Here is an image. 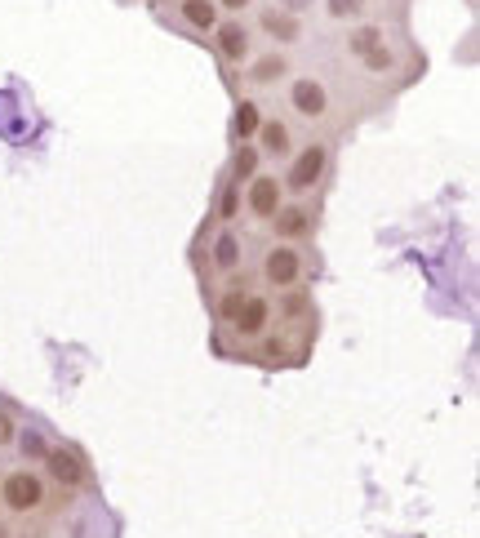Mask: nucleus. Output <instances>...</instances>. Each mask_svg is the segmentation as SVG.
Returning a JSON list of instances; mask_svg holds the SVG:
<instances>
[{
  "label": "nucleus",
  "instance_id": "f257e3e1",
  "mask_svg": "<svg viewBox=\"0 0 480 538\" xmlns=\"http://www.w3.org/2000/svg\"><path fill=\"white\" fill-rule=\"evenodd\" d=\"M0 498H5L14 512H32V507H41L45 489H41V481H36L32 472H9L5 485H0Z\"/></svg>",
  "mask_w": 480,
  "mask_h": 538
},
{
  "label": "nucleus",
  "instance_id": "f03ea898",
  "mask_svg": "<svg viewBox=\"0 0 480 538\" xmlns=\"http://www.w3.org/2000/svg\"><path fill=\"white\" fill-rule=\"evenodd\" d=\"M245 201H249V214L259 218H271L276 210H280V178H254L249 183V192H245Z\"/></svg>",
  "mask_w": 480,
  "mask_h": 538
},
{
  "label": "nucleus",
  "instance_id": "7ed1b4c3",
  "mask_svg": "<svg viewBox=\"0 0 480 538\" xmlns=\"http://www.w3.org/2000/svg\"><path fill=\"white\" fill-rule=\"evenodd\" d=\"M320 174H325V147H307V152L294 161V169H289V187H294V192H307V187H316Z\"/></svg>",
  "mask_w": 480,
  "mask_h": 538
},
{
  "label": "nucleus",
  "instance_id": "20e7f679",
  "mask_svg": "<svg viewBox=\"0 0 480 538\" xmlns=\"http://www.w3.org/2000/svg\"><path fill=\"white\" fill-rule=\"evenodd\" d=\"M263 271H267V280H271V285H294V280H298V254L276 245V250L267 254Z\"/></svg>",
  "mask_w": 480,
  "mask_h": 538
},
{
  "label": "nucleus",
  "instance_id": "39448f33",
  "mask_svg": "<svg viewBox=\"0 0 480 538\" xmlns=\"http://www.w3.org/2000/svg\"><path fill=\"white\" fill-rule=\"evenodd\" d=\"M267 316H271V307H267L263 298H254V294H249V298H245V307L236 312V321H231V325H236L245 338H254V334H263V329H267Z\"/></svg>",
  "mask_w": 480,
  "mask_h": 538
},
{
  "label": "nucleus",
  "instance_id": "423d86ee",
  "mask_svg": "<svg viewBox=\"0 0 480 538\" xmlns=\"http://www.w3.org/2000/svg\"><path fill=\"white\" fill-rule=\"evenodd\" d=\"M289 103L298 116H320L325 111V90H320L316 80H298L294 90H289Z\"/></svg>",
  "mask_w": 480,
  "mask_h": 538
},
{
  "label": "nucleus",
  "instance_id": "0eeeda50",
  "mask_svg": "<svg viewBox=\"0 0 480 538\" xmlns=\"http://www.w3.org/2000/svg\"><path fill=\"white\" fill-rule=\"evenodd\" d=\"M276 231L285 236V241H298V236H307L312 231V214L303 210V205H289V210H276Z\"/></svg>",
  "mask_w": 480,
  "mask_h": 538
},
{
  "label": "nucleus",
  "instance_id": "6e6552de",
  "mask_svg": "<svg viewBox=\"0 0 480 538\" xmlns=\"http://www.w3.org/2000/svg\"><path fill=\"white\" fill-rule=\"evenodd\" d=\"M45 463H50V472L62 485H80V481H85V467H80V458H76L71 449H50V454H45Z\"/></svg>",
  "mask_w": 480,
  "mask_h": 538
},
{
  "label": "nucleus",
  "instance_id": "1a4fd4ad",
  "mask_svg": "<svg viewBox=\"0 0 480 538\" xmlns=\"http://www.w3.org/2000/svg\"><path fill=\"white\" fill-rule=\"evenodd\" d=\"M218 50H222V58L240 62V58L249 54V32H245L240 23H222V27H218Z\"/></svg>",
  "mask_w": 480,
  "mask_h": 538
},
{
  "label": "nucleus",
  "instance_id": "9d476101",
  "mask_svg": "<svg viewBox=\"0 0 480 538\" xmlns=\"http://www.w3.org/2000/svg\"><path fill=\"white\" fill-rule=\"evenodd\" d=\"M183 18H187L196 32H213V27H218V9H213V0H183Z\"/></svg>",
  "mask_w": 480,
  "mask_h": 538
},
{
  "label": "nucleus",
  "instance_id": "9b49d317",
  "mask_svg": "<svg viewBox=\"0 0 480 538\" xmlns=\"http://www.w3.org/2000/svg\"><path fill=\"white\" fill-rule=\"evenodd\" d=\"M263 27L276 36V41H298V36H303L298 18H294V14H285V9H271V14H263Z\"/></svg>",
  "mask_w": 480,
  "mask_h": 538
},
{
  "label": "nucleus",
  "instance_id": "f8f14e48",
  "mask_svg": "<svg viewBox=\"0 0 480 538\" xmlns=\"http://www.w3.org/2000/svg\"><path fill=\"white\" fill-rule=\"evenodd\" d=\"M259 138H263L267 152H276V156L289 152V129H285L280 120H263V125H259Z\"/></svg>",
  "mask_w": 480,
  "mask_h": 538
},
{
  "label": "nucleus",
  "instance_id": "ddd939ff",
  "mask_svg": "<svg viewBox=\"0 0 480 538\" xmlns=\"http://www.w3.org/2000/svg\"><path fill=\"white\" fill-rule=\"evenodd\" d=\"M259 125H263V116H259V103H236V134L240 138H254L259 134Z\"/></svg>",
  "mask_w": 480,
  "mask_h": 538
},
{
  "label": "nucleus",
  "instance_id": "4468645a",
  "mask_svg": "<svg viewBox=\"0 0 480 538\" xmlns=\"http://www.w3.org/2000/svg\"><path fill=\"white\" fill-rule=\"evenodd\" d=\"M213 263H218V268H236V263H240V241H236V236H218V245H213Z\"/></svg>",
  "mask_w": 480,
  "mask_h": 538
},
{
  "label": "nucleus",
  "instance_id": "2eb2a0df",
  "mask_svg": "<svg viewBox=\"0 0 480 538\" xmlns=\"http://www.w3.org/2000/svg\"><path fill=\"white\" fill-rule=\"evenodd\" d=\"M285 71H289V62H285L280 54H271V58H263V62H259L249 76H254L259 85H271V80H276V76H285Z\"/></svg>",
  "mask_w": 480,
  "mask_h": 538
},
{
  "label": "nucleus",
  "instance_id": "dca6fc26",
  "mask_svg": "<svg viewBox=\"0 0 480 538\" xmlns=\"http://www.w3.org/2000/svg\"><path fill=\"white\" fill-rule=\"evenodd\" d=\"M347 45H352V54H370L373 45H382V32L378 27H361V32L347 36Z\"/></svg>",
  "mask_w": 480,
  "mask_h": 538
},
{
  "label": "nucleus",
  "instance_id": "f3484780",
  "mask_svg": "<svg viewBox=\"0 0 480 538\" xmlns=\"http://www.w3.org/2000/svg\"><path fill=\"white\" fill-rule=\"evenodd\" d=\"M254 169H259V152H254V147H240V152H236V178L245 183Z\"/></svg>",
  "mask_w": 480,
  "mask_h": 538
},
{
  "label": "nucleus",
  "instance_id": "a211bd4d",
  "mask_svg": "<svg viewBox=\"0 0 480 538\" xmlns=\"http://www.w3.org/2000/svg\"><path fill=\"white\" fill-rule=\"evenodd\" d=\"M245 298H249V294H245V289H231V294H227V298H222V321H236V312H240V307H245Z\"/></svg>",
  "mask_w": 480,
  "mask_h": 538
},
{
  "label": "nucleus",
  "instance_id": "6ab92c4d",
  "mask_svg": "<svg viewBox=\"0 0 480 538\" xmlns=\"http://www.w3.org/2000/svg\"><path fill=\"white\" fill-rule=\"evenodd\" d=\"M365 62H370V71H391V50L387 45H373L370 54H365Z\"/></svg>",
  "mask_w": 480,
  "mask_h": 538
},
{
  "label": "nucleus",
  "instance_id": "aec40b11",
  "mask_svg": "<svg viewBox=\"0 0 480 538\" xmlns=\"http://www.w3.org/2000/svg\"><path fill=\"white\" fill-rule=\"evenodd\" d=\"M361 9H365V0H329L334 18H347V14H361Z\"/></svg>",
  "mask_w": 480,
  "mask_h": 538
},
{
  "label": "nucleus",
  "instance_id": "412c9836",
  "mask_svg": "<svg viewBox=\"0 0 480 538\" xmlns=\"http://www.w3.org/2000/svg\"><path fill=\"white\" fill-rule=\"evenodd\" d=\"M236 210H240V192L231 187V192L222 196V218H236Z\"/></svg>",
  "mask_w": 480,
  "mask_h": 538
},
{
  "label": "nucleus",
  "instance_id": "4be33fe9",
  "mask_svg": "<svg viewBox=\"0 0 480 538\" xmlns=\"http://www.w3.org/2000/svg\"><path fill=\"white\" fill-rule=\"evenodd\" d=\"M285 312H289V316L307 312V298H303V294H289V298H285Z\"/></svg>",
  "mask_w": 480,
  "mask_h": 538
},
{
  "label": "nucleus",
  "instance_id": "5701e85b",
  "mask_svg": "<svg viewBox=\"0 0 480 538\" xmlns=\"http://www.w3.org/2000/svg\"><path fill=\"white\" fill-rule=\"evenodd\" d=\"M9 440H14V419L0 410V445H9Z\"/></svg>",
  "mask_w": 480,
  "mask_h": 538
},
{
  "label": "nucleus",
  "instance_id": "b1692460",
  "mask_svg": "<svg viewBox=\"0 0 480 538\" xmlns=\"http://www.w3.org/2000/svg\"><path fill=\"white\" fill-rule=\"evenodd\" d=\"M23 449H27V454H50V449H45L36 436H27V440H23Z\"/></svg>",
  "mask_w": 480,
  "mask_h": 538
},
{
  "label": "nucleus",
  "instance_id": "393cba45",
  "mask_svg": "<svg viewBox=\"0 0 480 538\" xmlns=\"http://www.w3.org/2000/svg\"><path fill=\"white\" fill-rule=\"evenodd\" d=\"M280 5H285V14H298V9H307L312 0H280Z\"/></svg>",
  "mask_w": 480,
  "mask_h": 538
},
{
  "label": "nucleus",
  "instance_id": "a878e982",
  "mask_svg": "<svg viewBox=\"0 0 480 538\" xmlns=\"http://www.w3.org/2000/svg\"><path fill=\"white\" fill-rule=\"evenodd\" d=\"M222 5H227V9H245L249 0H222Z\"/></svg>",
  "mask_w": 480,
  "mask_h": 538
},
{
  "label": "nucleus",
  "instance_id": "bb28decb",
  "mask_svg": "<svg viewBox=\"0 0 480 538\" xmlns=\"http://www.w3.org/2000/svg\"><path fill=\"white\" fill-rule=\"evenodd\" d=\"M0 538H9V530H0Z\"/></svg>",
  "mask_w": 480,
  "mask_h": 538
}]
</instances>
